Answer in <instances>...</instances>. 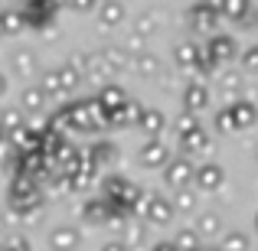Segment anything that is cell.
Listing matches in <instances>:
<instances>
[{"instance_id": "obj_38", "label": "cell", "mask_w": 258, "mask_h": 251, "mask_svg": "<svg viewBox=\"0 0 258 251\" xmlns=\"http://www.w3.org/2000/svg\"><path fill=\"white\" fill-rule=\"evenodd\" d=\"M216 131L219 134H235V121H232V114H229V108L216 111Z\"/></svg>"}, {"instance_id": "obj_11", "label": "cell", "mask_w": 258, "mask_h": 251, "mask_svg": "<svg viewBox=\"0 0 258 251\" xmlns=\"http://www.w3.org/2000/svg\"><path fill=\"white\" fill-rule=\"evenodd\" d=\"M131 72L138 78H160L164 75V59L157 52H141V56L131 59Z\"/></svg>"}, {"instance_id": "obj_25", "label": "cell", "mask_w": 258, "mask_h": 251, "mask_svg": "<svg viewBox=\"0 0 258 251\" xmlns=\"http://www.w3.org/2000/svg\"><path fill=\"white\" fill-rule=\"evenodd\" d=\"M121 245H124L127 251L147 245V225H144V222H141V219H131V222H127L124 232H121Z\"/></svg>"}, {"instance_id": "obj_46", "label": "cell", "mask_w": 258, "mask_h": 251, "mask_svg": "<svg viewBox=\"0 0 258 251\" xmlns=\"http://www.w3.org/2000/svg\"><path fill=\"white\" fill-rule=\"evenodd\" d=\"M203 251H219V248H206V245H203Z\"/></svg>"}, {"instance_id": "obj_24", "label": "cell", "mask_w": 258, "mask_h": 251, "mask_svg": "<svg viewBox=\"0 0 258 251\" xmlns=\"http://www.w3.org/2000/svg\"><path fill=\"white\" fill-rule=\"evenodd\" d=\"M56 75H59V92H62V98H69V95L82 85V75H79V69L72 62L56 65Z\"/></svg>"}, {"instance_id": "obj_33", "label": "cell", "mask_w": 258, "mask_h": 251, "mask_svg": "<svg viewBox=\"0 0 258 251\" xmlns=\"http://www.w3.org/2000/svg\"><path fill=\"white\" fill-rule=\"evenodd\" d=\"M222 92L226 95H235V98H242V69H229V72H222Z\"/></svg>"}, {"instance_id": "obj_40", "label": "cell", "mask_w": 258, "mask_h": 251, "mask_svg": "<svg viewBox=\"0 0 258 251\" xmlns=\"http://www.w3.org/2000/svg\"><path fill=\"white\" fill-rule=\"evenodd\" d=\"M66 4H69L72 10H79V13H88V10H98V0H66Z\"/></svg>"}, {"instance_id": "obj_7", "label": "cell", "mask_w": 258, "mask_h": 251, "mask_svg": "<svg viewBox=\"0 0 258 251\" xmlns=\"http://www.w3.org/2000/svg\"><path fill=\"white\" fill-rule=\"evenodd\" d=\"M138 163L144 170H164L170 163V147L164 140H144L138 147Z\"/></svg>"}, {"instance_id": "obj_1", "label": "cell", "mask_w": 258, "mask_h": 251, "mask_svg": "<svg viewBox=\"0 0 258 251\" xmlns=\"http://www.w3.org/2000/svg\"><path fill=\"white\" fill-rule=\"evenodd\" d=\"M66 114H69L72 131H98V127H108V111L95 98L66 105Z\"/></svg>"}, {"instance_id": "obj_8", "label": "cell", "mask_w": 258, "mask_h": 251, "mask_svg": "<svg viewBox=\"0 0 258 251\" xmlns=\"http://www.w3.org/2000/svg\"><path fill=\"white\" fill-rule=\"evenodd\" d=\"M193 183H196L200 193H216V189L226 183V170H222V163H216V160H206V163L196 166Z\"/></svg>"}, {"instance_id": "obj_43", "label": "cell", "mask_w": 258, "mask_h": 251, "mask_svg": "<svg viewBox=\"0 0 258 251\" xmlns=\"http://www.w3.org/2000/svg\"><path fill=\"white\" fill-rule=\"evenodd\" d=\"M151 251H176V245H173L170 238H167V241H157V245H154Z\"/></svg>"}, {"instance_id": "obj_6", "label": "cell", "mask_w": 258, "mask_h": 251, "mask_svg": "<svg viewBox=\"0 0 258 251\" xmlns=\"http://www.w3.org/2000/svg\"><path fill=\"white\" fill-rule=\"evenodd\" d=\"M203 49L213 56L216 65H226V62H235V59H239V43H235V36H229V33H216V36H209Z\"/></svg>"}, {"instance_id": "obj_29", "label": "cell", "mask_w": 258, "mask_h": 251, "mask_svg": "<svg viewBox=\"0 0 258 251\" xmlns=\"http://www.w3.org/2000/svg\"><path fill=\"white\" fill-rule=\"evenodd\" d=\"M248 235L245 232H239V228H232V232H222V238H219V251H248Z\"/></svg>"}, {"instance_id": "obj_16", "label": "cell", "mask_w": 258, "mask_h": 251, "mask_svg": "<svg viewBox=\"0 0 258 251\" xmlns=\"http://www.w3.org/2000/svg\"><path fill=\"white\" fill-rule=\"evenodd\" d=\"M114 206L108 199H101V196H92V199L82 206V219L88 225H108V219H111Z\"/></svg>"}, {"instance_id": "obj_34", "label": "cell", "mask_w": 258, "mask_h": 251, "mask_svg": "<svg viewBox=\"0 0 258 251\" xmlns=\"http://www.w3.org/2000/svg\"><path fill=\"white\" fill-rule=\"evenodd\" d=\"M0 127H4V134H13V131H20V127H26L20 108H7V111L0 114Z\"/></svg>"}, {"instance_id": "obj_12", "label": "cell", "mask_w": 258, "mask_h": 251, "mask_svg": "<svg viewBox=\"0 0 258 251\" xmlns=\"http://www.w3.org/2000/svg\"><path fill=\"white\" fill-rule=\"evenodd\" d=\"M127 20V4L124 0H98V23L114 30Z\"/></svg>"}, {"instance_id": "obj_27", "label": "cell", "mask_w": 258, "mask_h": 251, "mask_svg": "<svg viewBox=\"0 0 258 251\" xmlns=\"http://www.w3.org/2000/svg\"><path fill=\"white\" fill-rule=\"evenodd\" d=\"M82 78H88V82H98V88H101V85H108V82H111V69H108V65L101 62L98 56H92V62L85 65Z\"/></svg>"}, {"instance_id": "obj_5", "label": "cell", "mask_w": 258, "mask_h": 251, "mask_svg": "<svg viewBox=\"0 0 258 251\" xmlns=\"http://www.w3.org/2000/svg\"><path fill=\"white\" fill-rule=\"evenodd\" d=\"M56 0H26V7L20 10V17H23L26 26H36V30H46V26L52 23V17H56Z\"/></svg>"}, {"instance_id": "obj_14", "label": "cell", "mask_w": 258, "mask_h": 251, "mask_svg": "<svg viewBox=\"0 0 258 251\" xmlns=\"http://www.w3.org/2000/svg\"><path fill=\"white\" fill-rule=\"evenodd\" d=\"M82 245V232L72 225H59L49 232V251H76Z\"/></svg>"}, {"instance_id": "obj_10", "label": "cell", "mask_w": 258, "mask_h": 251, "mask_svg": "<svg viewBox=\"0 0 258 251\" xmlns=\"http://www.w3.org/2000/svg\"><path fill=\"white\" fill-rule=\"evenodd\" d=\"M226 108H229V114H232V121H235V131H248V127L258 124V105H255V101L232 98Z\"/></svg>"}, {"instance_id": "obj_30", "label": "cell", "mask_w": 258, "mask_h": 251, "mask_svg": "<svg viewBox=\"0 0 258 251\" xmlns=\"http://www.w3.org/2000/svg\"><path fill=\"white\" fill-rule=\"evenodd\" d=\"M13 69H17V75H23V78H30V75H36V52L33 49H23V52H17L13 56Z\"/></svg>"}, {"instance_id": "obj_35", "label": "cell", "mask_w": 258, "mask_h": 251, "mask_svg": "<svg viewBox=\"0 0 258 251\" xmlns=\"http://www.w3.org/2000/svg\"><path fill=\"white\" fill-rule=\"evenodd\" d=\"M239 65H242V72H255L258 75V46L239 49Z\"/></svg>"}, {"instance_id": "obj_19", "label": "cell", "mask_w": 258, "mask_h": 251, "mask_svg": "<svg viewBox=\"0 0 258 251\" xmlns=\"http://www.w3.org/2000/svg\"><path fill=\"white\" fill-rule=\"evenodd\" d=\"M114 157H118V150H114L111 140H98V144H92V147H88V153H85V160H88V166H92V170L111 166Z\"/></svg>"}, {"instance_id": "obj_39", "label": "cell", "mask_w": 258, "mask_h": 251, "mask_svg": "<svg viewBox=\"0 0 258 251\" xmlns=\"http://www.w3.org/2000/svg\"><path fill=\"white\" fill-rule=\"evenodd\" d=\"M20 26H26L23 17H20V10H4V30H7V36H10V33H17Z\"/></svg>"}, {"instance_id": "obj_26", "label": "cell", "mask_w": 258, "mask_h": 251, "mask_svg": "<svg viewBox=\"0 0 258 251\" xmlns=\"http://www.w3.org/2000/svg\"><path fill=\"white\" fill-rule=\"evenodd\" d=\"M196 202H200V193L189 186V189H176L170 206H173V212H186L189 215V212H196Z\"/></svg>"}, {"instance_id": "obj_36", "label": "cell", "mask_w": 258, "mask_h": 251, "mask_svg": "<svg viewBox=\"0 0 258 251\" xmlns=\"http://www.w3.org/2000/svg\"><path fill=\"white\" fill-rule=\"evenodd\" d=\"M121 49H124L127 56L134 59V56H141V52H147V39H144V36H138V33H131V36L121 43Z\"/></svg>"}, {"instance_id": "obj_17", "label": "cell", "mask_w": 258, "mask_h": 251, "mask_svg": "<svg viewBox=\"0 0 258 251\" xmlns=\"http://www.w3.org/2000/svg\"><path fill=\"white\" fill-rule=\"evenodd\" d=\"M180 150H183V157H203V153H209L213 150V140H209V134L203 131V127H196L193 134H186V137H180Z\"/></svg>"}, {"instance_id": "obj_18", "label": "cell", "mask_w": 258, "mask_h": 251, "mask_svg": "<svg viewBox=\"0 0 258 251\" xmlns=\"http://www.w3.org/2000/svg\"><path fill=\"white\" fill-rule=\"evenodd\" d=\"M200 52H203V46L196 43V39H186V43H176V46H173V62H176V69H186V72H193V65H196V59H200Z\"/></svg>"}, {"instance_id": "obj_15", "label": "cell", "mask_w": 258, "mask_h": 251, "mask_svg": "<svg viewBox=\"0 0 258 251\" xmlns=\"http://www.w3.org/2000/svg\"><path fill=\"white\" fill-rule=\"evenodd\" d=\"M141 111H144V105H138L134 98H127L118 111H108V127H131V124L138 127Z\"/></svg>"}, {"instance_id": "obj_48", "label": "cell", "mask_w": 258, "mask_h": 251, "mask_svg": "<svg viewBox=\"0 0 258 251\" xmlns=\"http://www.w3.org/2000/svg\"><path fill=\"white\" fill-rule=\"evenodd\" d=\"M255 225H258V215H255Z\"/></svg>"}, {"instance_id": "obj_44", "label": "cell", "mask_w": 258, "mask_h": 251, "mask_svg": "<svg viewBox=\"0 0 258 251\" xmlns=\"http://www.w3.org/2000/svg\"><path fill=\"white\" fill-rule=\"evenodd\" d=\"M0 36H7V30H4V10H0Z\"/></svg>"}, {"instance_id": "obj_49", "label": "cell", "mask_w": 258, "mask_h": 251, "mask_svg": "<svg viewBox=\"0 0 258 251\" xmlns=\"http://www.w3.org/2000/svg\"><path fill=\"white\" fill-rule=\"evenodd\" d=\"M255 157H258V147H255Z\"/></svg>"}, {"instance_id": "obj_20", "label": "cell", "mask_w": 258, "mask_h": 251, "mask_svg": "<svg viewBox=\"0 0 258 251\" xmlns=\"http://www.w3.org/2000/svg\"><path fill=\"white\" fill-rule=\"evenodd\" d=\"M46 101H49V95L43 92V85H26L23 92H20V108L30 111V114L46 111Z\"/></svg>"}, {"instance_id": "obj_42", "label": "cell", "mask_w": 258, "mask_h": 251, "mask_svg": "<svg viewBox=\"0 0 258 251\" xmlns=\"http://www.w3.org/2000/svg\"><path fill=\"white\" fill-rule=\"evenodd\" d=\"M101 251H127V248L121 245V238H114V241H108V245H101Z\"/></svg>"}, {"instance_id": "obj_41", "label": "cell", "mask_w": 258, "mask_h": 251, "mask_svg": "<svg viewBox=\"0 0 258 251\" xmlns=\"http://www.w3.org/2000/svg\"><path fill=\"white\" fill-rule=\"evenodd\" d=\"M4 251H30V241H26V238H10L4 245Z\"/></svg>"}, {"instance_id": "obj_3", "label": "cell", "mask_w": 258, "mask_h": 251, "mask_svg": "<svg viewBox=\"0 0 258 251\" xmlns=\"http://www.w3.org/2000/svg\"><path fill=\"white\" fill-rule=\"evenodd\" d=\"M219 20L222 17L206 4V0L193 4L189 13H186V23H189V30H193V36H216V33H219Z\"/></svg>"}, {"instance_id": "obj_28", "label": "cell", "mask_w": 258, "mask_h": 251, "mask_svg": "<svg viewBox=\"0 0 258 251\" xmlns=\"http://www.w3.org/2000/svg\"><path fill=\"white\" fill-rule=\"evenodd\" d=\"M160 30V17L154 10H144V13H138V20H134V33H138V36H154V33Z\"/></svg>"}, {"instance_id": "obj_9", "label": "cell", "mask_w": 258, "mask_h": 251, "mask_svg": "<svg viewBox=\"0 0 258 251\" xmlns=\"http://www.w3.org/2000/svg\"><path fill=\"white\" fill-rule=\"evenodd\" d=\"M206 108H209V88H206V82H196V78H189V82L183 85V111L200 118Z\"/></svg>"}, {"instance_id": "obj_4", "label": "cell", "mask_w": 258, "mask_h": 251, "mask_svg": "<svg viewBox=\"0 0 258 251\" xmlns=\"http://www.w3.org/2000/svg\"><path fill=\"white\" fill-rule=\"evenodd\" d=\"M193 173H196V163L189 157H170V163L164 166V183H167V189H189L193 186Z\"/></svg>"}, {"instance_id": "obj_21", "label": "cell", "mask_w": 258, "mask_h": 251, "mask_svg": "<svg viewBox=\"0 0 258 251\" xmlns=\"http://www.w3.org/2000/svg\"><path fill=\"white\" fill-rule=\"evenodd\" d=\"M95 101H98L105 111H118V108L127 101V92H124L121 85L108 82V85H101V88H98V98H95Z\"/></svg>"}, {"instance_id": "obj_13", "label": "cell", "mask_w": 258, "mask_h": 251, "mask_svg": "<svg viewBox=\"0 0 258 251\" xmlns=\"http://www.w3.org/2000/svg\"><path fill=\"white\" fill-rule=\"evenodd\" d=\"M138 127L144 131L147 140H160V134L167 131V114L160 111V108H144V111H141Z\"/></svg>"}, {"instance_id": "obj_2", "label": "cell", "mask_w": 258, "mask_h": 251, "mask_svg": "<svg viewBox=\"0 0 258 251\" xmlns=\"http://www.w3.org/2000/svg\"><path fill=\"white\" fill-rule=\"evenodd\" d=\"M138 215H141L144 225H167V222L173 219V206H170L167 196L147 193L144 199H141V206H138Z\"/></svg>"}, {"instance_id": "obj_32", "label": "cell", "mask_w": 258, "mask_h": 251, "mask_svg": "<svg viewBox=\"0 0 258 251\" xmlns=\"http://www.w3.org/2000/svg\"><path fill=\"white\" fill-rule=\"evenodd\" d=\"M196 127H203L196 114H186V111H183V114H176V121H173V134H176V140H180V137H186V134H193Z\"/></svg>"}, {"instance_id": "obj_47", "label": "cell", "mask_w": 258, "mask_h": 251, "mask_svg": "<svg viewBox=\"0 0 258 251\" xmlns=\"http://www.w3.org/2000/svg\"><path fill=\"white\" fill-rule=\"evenodd\" d=\"M0 137H4V127H0Z\"/></svg>"}, {"instance_id": "obj_31", "label": "cell", "mask_w": 258, "mask_h": 251, "mask_svg": "<svg viewBox=\"0 0 258 251\" xmlns=\"http://www.w3.org/2000/svg\"><path fill=\"white\" fill-rule=\"evenodd\" d=\"M170 241L176 245V251H203V238L193 232V228H180Z\"/></svg>"}, {"instance_id": "obj_37", "label": "cell", "mask_w": 258, "mask_h": 251, "mask_svg": "<svg viewBox=\"0 0 258 251\" xmlns=\"http://www.w3.org/2000/svg\"><path fill=\"white\" fill-rule=\"evenodd\" d=\"M235 26H239V30H245V33L258 30V7H255V4H248V10L242 13L239 20H235Z\"/></svg>"}, {"instance_id": "obj_22", "label": "cell", "mask_w": 258, "mask_h": 251, "mask_svg": "<svg viewBox=\"0 0 258 251\" xmlns=\"http://www.w3.org/2000/svg\"><path fill=\"white\" fill-rule=\"evenodd\" d=\"M193 232L200 235V238H222V215L219 212H203L200 219H196Z\"/></svg>"}, {"instance_id": "obj_23", "label": "cell", "mask_w": 258, "mask_h": 251, "mask_svg": "<svg viewBox=\"0 0 258 251\" xmlns=\"http://www.w3.org/2000/svg\"><path fill=\"white\" fill-rule=\"evenodd\" d=\"M98 59L108 65V69H111V75H114V72L131 69V56H127V52L121 49V46H105V49L98 52Z\"/></svg>"}, {"instance_id": "obj_45", "label": "cell", "mask_w": 258, "mask_h": 251, "mask_svg": "<svg viewBox=\"0 0 258 251\" xmlns=\"http://www.w3.org/2000/svg\"><path fill=\"white\" fill-rule=\"evenodd\" d=\"M4 92H7V78L0 75V95H4Z\"/></svg>"}]
</instances>
